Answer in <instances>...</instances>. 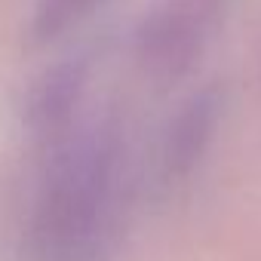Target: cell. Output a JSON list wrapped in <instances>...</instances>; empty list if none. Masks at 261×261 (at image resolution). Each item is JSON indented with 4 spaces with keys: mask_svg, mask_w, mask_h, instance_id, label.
<instances>
[{
    "mask_svg": "<svg viewBox=\"0 0 261 261\" xmlns=\"http://www.w3.org/2000/svg\"><path fill=\"white\" fill-rule=\"evenodd\" d=\"M227 0H157L133 31L136 68L157 86L185 80L209 53Z\"/></svg>",
    "mask_w": 261,
    "mask_h": 261,
    "instance_id": "2",
    "label": "cell"
},
{
    "mask_svg": "<svg viewBox=\"0 0 261 261\" xmlns=\"http://www.w3.org/2000/svg\"><path fill=\"white\" fill-rule=\"evenodd\" d=\"M224 114V95L215 83L194 89L172 114L160 142V172L166 181L188 178L209 154Z\"/></svg>",
    "mask_w": 261,
    "mask_h": 261,
    "instance_id": "3",
    "label": "cell"
},
{
    "mask_svg": "<svg viewBox=\"0 0 261 261\" xmlns=\"http://www.w3.org/2000/svg\"><path fill=\"white\" fill-rule=\"evenodd\" d=\"M89 68L83 59H68L46 68L28 89L25 98V123L34 136L56 142L68 129H74L77 111L86 95Z\"/></svg>",
    "mask_w": 261,
    "mask_h": 261,
    "instance_id": "4",
    "label": "cell"
},
{
    "mask_svg": "<svg viewBox=\"0 0 261 261\" xmlns=\"http://www.w3.org/2000/svg\"><path fill=\"white\" fill-rule=\"evenodd\" d=\"M49 145L31 215L34 252L40 261H95L114 224L120 139L111 126H74Z\"/></svg>",
    "mask_w": 261,
    "mask_h": 261,
    "instance_id": "1",
    "label": "cell"
},
{
    "mask_svg": "<svg viewBox=\"0 0 261 261\" xmlns=\"http://www.w3.org/2000/svg\"><path fill=\"white\" fill-rule=\"evenodd\" d=\"M101 4L105 0H34L28 34L34 43H49L89 19Z\"/></svg>",
    "mask_w": 261,
    "mask_h": 261,
    "instance_id": "5",
    "label": "cell"
}]
</instances>
